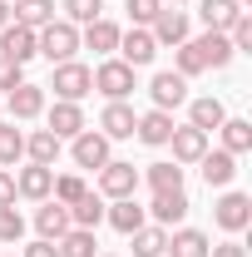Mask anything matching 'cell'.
I'll return each mask as SVG.
<instances>
[{
  "mask_svg": "<svg viewBox=\"0 0 252 257\" xmlns=\"http://www.w3.org/2000/svg\"><path fill=\"white\" fill-rule=\"evenodd\" d=\"M35 50L50 64H64V60H74V50H79V30L69 20H50L45 30H35Z\"/></svg>",
  "mask_w": 252,
  "mask_h": 257,
  "instance_id": "cell-1",
  "label": "cell"
},
{
  "mask_svg": "<svg viewBox=\"0 0 252 257\" xmlns=\"http://www.w3.org/2000/svg\"><path fill=\"white\" fill-rule=\"evenodd\" d=\"M50 89H55L64 104H79V99L94 89V69H89V64L64 60V64H55V79H50Z\"/></svg>",
  "mask_w": 252,
  "mask_h": 257,
  "instance_id": "cell-2",
  "label": "cell"
},
{
  "mask_svg": "<svg viewBox=\"0 0 252 257\" xmlns=\"http://www.w3.org/2000/svg\"><path fill=\"white\" fill-rule=\"evenodd\" d=\"M134 193H139V168L134 163L109 159L99 168V198H134Z\"/></svg>",
  "mask_w": 252,
  "mask_h": 257,
  "instance_id": "cell-3",
  "label": "cell"
},
{
  "mask_svg": "<svg viewBox=\"0 0 252 257\" xmlns=\"http://www.w3.org/2000/svg\"><path fill=\"white\" fill-rule=\"evenodd\" d=\"M213 223H218L222 232H242V227L252 223V198L247 193H222L218 203H213Z\"/></svg>",
  "mask_w": 252,
  "mask_h": 257,
  "instance_id": "cell-4",
  "label": "cell"
},
{
  "mask_svg": "<svg viewBox=\"0 0 252 257\" xmlns=\"http://www.w3.org/2000/svg\"><path fill=\"white\" fill-rule=\"evenodd\" d=\"M94 89L104 99H129L134 94V69H129L124 60H104L94 69Z\"/></svg>",
  "mask_w": 252,
  "mask_h": 257,
  "instance_id": "cell-5",
  "label": "cell"
},
{
  "mask_svg": "<svg viewBox=\"0 0 252 257\" xmlns=\"http://www.w3.org/2000/svg\"><path fill=\"white\" fill-rule=\"evenodd\" d=\"M134 124H139V114L129 109L124 99H109L104 114H99V134L104 139H134Z\"/></svg>",
  "mask_w": 252,
  "mask_h": 257,
  "instance_id": "cell-6",
  "label": "cell"
},
{
  "mask_svg": "<svg viewBox=\"0 0 252 257\" xmlns=\"http://www.w3.org/2000/svg\"><path fill=\"white\" fill-rule=\"evenodd\" d=\"M50 188H55V168H45V163H30V168L15 173V193L30 198V203H45Z\"/></svg>",
  "mask_w": 252,
  "mask_h": 257,
  "instance_id": "cell-7",
  "label": "cell"
},
{
  "mask_svg": "<svg viewBox=\"0 0 252 257\" xmlns=\"http://www.w3.org/2000/svg\"><path fill=\"white\" fill-rule=\"evenodd\" d=\"M0 55H5V60H15V64H30L35 55H40V50H35V30H25V25H15V20H10V25L0 30Z\"/></svg>",
  "mask_w": 252,
  "mask_h": 257,
  "instance_id": "cell-8",
  "label": "cell"
},
{
  "mask_svg": "<svg viewBox=\"0 0 252 257\" xmlns=\"http://www.w3.org/2000/svg\"><path fill=\"white\" fill-rule=\"evenodd\" d=\"M119 55H124L129 69H139V64H149V60L158 55V40L144 30V25H134L129 35H119Z\"/></svg>",
  "mask_w": 252,
  "mask_h": 257,
  "instance_id": "cell-9",
  "label": "cell"
},
{
  "mask_svg": "<svg viewBox=\"0 0 252 257\" xmlns=\"http://www.w3.org/2000/svg\"><path fill=\"white\" fill-rule=\"evenodd\" d=\"M149 94H154V109H178V104L188 99V79L173 74V69H163V74H154Z\"/></svg>",
  "mask_w": 252,
  "mask_h": 257,
  "instance_id": "cell-10",
  "label": "cell"
},
{
  "mask_svg": "<svg viewBox=\"0 0 252 257\" xmlns=\"http://www.w3.org/2000/svg\"><path fill=\"white\" fill-rule=\"evenodd\" d=\"M74 163L79 168H104L109 163V139L104 134H94V128H84V134H74Z\"/></svg>",
  "mask_w": 252,
  "mask_h": 257,
  "instance_id": "cell-11",
  "label": "cell"
},
{
  "mask_svg": "<svg viewBox=\"0 0 252 257\" xmlns=\"http://www.w3.org/2000/svg\"><path fill=\"white\" fill-rule=\"evenodd\" d=\"M168 144H173V163H198L203 154H208V134L203 128H173L168 134Z\"/></svg>",
  "mask_w": 252,
  "mask_h": 257,
  "instance_id": "cell-12",
  "label": "cell"
},
{
  "mask_svg": "<svg viewBox=\"0 0 252 257\" xmlns=\"http://www.w3.org/2000/svg\"><path fill=\"white\" fill-rule=\"evenodd\" d=\"M45 114V84H15L10 89V119H40Z\"/></svg>",
  "mask_w": 252,
  "mask_h": 257,
  "instance_id": "cell-13",
  "label": "cell"
},
{
  "mask_svg": "<svg viewBox=\"0 0 252 257\" xmlns=\"http://www.w3.org/2000/svg\"><path fill=\"white\" fill-rule=\"evenodd\" d=\"M69 227H74V223H69V208H64V203H55V198H50V203L35 213V232H40L45 242H60Z\"/></svg>",
  "mask_w": 252,
  "mask_h": 257,
  "instance_id": "cell-14",
  "label": "cell"
},
{
  "mask_svg": "<svg viewBox=\"0 0 252 257\" xmlns=\"http://www.w3.org/2000/svg\"><path fill=\"white\" fill-rule=\"evenodd\" d=\"M134 134H139L149 149H163V144H168V134H173V114H168V109H149V114H139Z\"/></svg>",
  "mask_w": 252,
  "mask_h": 257,
  "instance_id": "cell-15",
  "label": "cell"
},
{
  "mask_svg": "<svg viewBox=\"0 0 252 257\" xmlns=\"http://www.w3.org/2000/svg\"><path fill=\"white\" fill-rule=\"evenodd\" d=\"M149 35H154L158 45H183V40H188V15L163 5V10L154 15V30H149Z\"/></svg>",
  "mask_w": 252,
  "mask_h": 257,
  "instance_id": "cell-16",
  "label": "cell"
},
{
  "mask_svg": "<svg viewBox=\"0 0 252 257\" xmlns=\"http://www.w3.org/2000/svg\"><path fill=\"white\" fill-rule=\"evenodd\" d=\"M10 20L25 25V30H45L55 20V0H15L10 5Z\"/></svg>",
  "mask_w": 252,
  "mask_h": 257,
  "instance_id": "cell-17",
  "label": "cell"
},
{
  "mask_svg": "<svg viewBox=\"0 0 252 257\" xmlns=\"http://www.w3.org/2000/svg\"><path fill=\"white\" fill-rule=\"evenodd\" d=\"M50 134H55V139H74V134H84V109L55 99V109H50Z\"/></svg>",
  "mask_w": 252,
  "mask_h": 257,
  "instance_id": "cell-18",
  "label": "cell"
},
{
  "mask_svg": "<svg viewBox=\"0 0 252 257\" xmlns=\"http://www.w3.org/2000/svg\"><path fill=\"white\" fill-rule=\"evenodd\" d=\"M203 178H208V188H227L232 178H237V159L227 154V149H218V154H203Z\"/></svg>",
  "mask_w": 252,
  "mask_h": 257,
  "instance_id": "cell-19",
  "label": "cell"
},
{
  "mask_svg": "<svg viewBox=\"0 0 252 257\" xmlns=\"http://www.w3.org/2000/svg\"><path fill=\"white\" fill-rule=\"evenodd\" d=\"M193 45L203 50V64H208V69H227V64H232V55H237V50L227 45V35H222V30H208V35H198Z\"/></svg>",
  "mask_w": 252,
  "mask_h": 257,
  "instance_id": "cell-20",
  "label": "cell"
},
{
  "mask_svg": "<svg viewBox=\"0 0 252 257\" xmlns=\"http://www.w3.org/2000/svg\"><path fill=\"white\" fill-rule=\"evenodd\" d=\"M208 247H213L208 232H198V227H178V232L168 237L163 252H168V257H208Z\"/></svg>",
  "mask_w": 252,
  "mask_h": 257,
  "instance_id": "cell-21",
  "label": "cell"
},
{
  "mask_svg": "<svg viewBox=\"0 0 252 257\" xmlns=\"http://www.w3.org/2000/svg\"><path fill=\"white\" fill-rule=\"evenodd\" d=\"M119 35H124L119 25H109V20L99 15V20H89V25H84V35H79V40H84L94 55H114V50H119Z\"/></svg>",
  "mask_w": 252,
  "mask_h": 257,
  "instance_id": "cell-22",
  "label": "cell"
},
{
  "mask_svg": "<svg viewBox=\"0 0 252 257\" xmlns=\"http://www.w3.org/2000/svg\"><path fill=\"white\" fill-rule=\"evenodd\" d=\"M60 144H64V139H55L50 128H35V134H25V154H30V163H45V168H55V159H60Z\"/></svg>",
  "mask_w": 252,
  "mask_h": 257,
  "instance_id": "cell-23",
  "label": "cell"
},
{
  "mask_svg": "<svg viewBox=\"0 0 252 257\" xmlns=\"http://www.w3.org/2000/svg\"><path fill=\"white\" fill-rule=\"evenodd\" d=\"M104 223H114V227L129 237V232H139V227H144V208H139L134 198H114V208H104Z\"/></svg>",
  "mask_w": 252,
  "mask_h": 257,
  "instance_id": "cell-24",
  "label": "cell"
},
{
  "mask_svg": "<svg viewBox=\"0 0 252 257\" xmlns=\"http://www.w3.org/2000/svg\"><path fill=\"white\" fill-rule=\"evenodd\" d=\"M198 15H203V25H208V30H222V35H227V25L242 15V5H232V0H203V5H198Z\"/></svg>",
  "mask_w": 252,
  "mask_h": 257,
  "instance_id": "cell-25",
  "label": "cell"
},
{
  "mask_svg": "<svg viewBox=\"0 0 252 257\" xmlns=\"http://www.w3.org/2000/svg\"><path fill=\"white\" fill-rule=\"evenodd\" d=\"M144 178L154 193H183V163H149Z\"/></svg>",
  "mask_w": 252,
  "mask_h": 257,
  "instance_id": "cell-26",
  "label": "cell"
},
{
  "mask_svg": "<svg viewBox=\"0 0 252 257\" xmlns=\"http://www.w3.org/2000/svg\"><path fill=\"white\" fill-rule=\"evenodd\" d=\"M69 223H74V227H89V232H94V227L104 223V198H99V193H84L79 203H69Z\"/></svg>",
  "mask_w": 252,
  "mask_h": 257,
  "instance_id": "cell-27",
  "label": "cell"
},
{
  "mask_svg": "<svg viewBox=\"0 0 252 257\" xmlns=\"http://www.w3.org/2000/svg\"><path fill=\"white\" fill-rule=\"evenodd\" d=\"M188 119H193V128H203V134H213V128L227 119V109H222V99H193V109H188Z\"/></svg>",
  "mask_w": 252,
  "mask_h": 257,
  "instance_id": "cell-28",
  "label": "cell"
},
{
  "mask_svg": "<svg viewBox=\"0 0 252 257\" xmlns=\"http://www.w3.org/2000/svg\"><path fill=\"white\" fill-rule=\"evenodd\" d=\"M218 128H222V149H227L232 159L252 149V124H247V119H222Z\"/></svg>",
  "mask_w": 252,
  "mask_h": 257,
  "instance_id": "cell-29",
  "label": "cell"
},
{
  "mask_svg": "<svg viewBox=\"0 0 252 257\" xmlns=\"http://www.w3.org/2000/svg\"><path fill=\"white\" fill-rule=\"evenodd\" d=\"M158 218V227L163 223H178L183 213H188V193H154V208H149Z\"/></svg>",
  "mask_w": 252,
  "mask_h": 257,
  "instance_id": "cell-30",
  "label": "cell"
},
{
  "mask_svg": "<svg viewBox=\"0 0 252 257\" xmlns=\"http://www.w3.org/2000/svg\"><path fill=\"white\" fill-rule=\"evenodd\" d=\"M20 159H25V134L10 119V124H0V168H15Z\"/></svg>",
  "mask_w": 252,
  "mask_h": 257,
  "instance_id": "cell-31",
  "label": "cell"
},
{
  "mask_svg": "<svg viewBox=\"0 0 252 257\" xmlns=\"http://www.w3.org/2000/svg\"><path fill=\"white\" fill-rule=\"evenodd\" d=\"M55 247H60V257H94L99 242H94V232H89V227H69Z\"/></svg>",
  "mask_w": 252,
  "mask_h": 257,
  "instance_id": "cell-32",
  "label": "cell"
},
{
  "mask_svg": "<svg viewBox=\"0 0 252 257\" xmlns=\"http://www.w3.org/2000/svg\"><path fill=\"white\" fill-rule=\"evenodd\" d=\"M134 237V257H163V247H168V232L163 227H139V232H129Z\"/></svg>",
  "mask_w": 252,
  "mask_h": 257,
  "instance_id": "cell-33",
  "label": "cell"
},
{
  "mask_svg": "<svg viewBox=\"0 0 252 257\" xmlns=\"http://www.w3.org/2000/svg\"><path fill=\"white\" fill-rule=\"evenodd\" d=\"M173 50H178V55H173V64H178L173 74H183V79H193V74H203V69H208V64H203V50H198L193 40H183V45H173Z\"/></svg>",
  "mask_w": 252,
  "mask_h": 257,
  "instance_id": "cell-34",
  "label": "cell"
},
{
  "mask_svg": "<svg viewBox=\"0 0 252 257\" xmlns=\"http://www.w3.org/2000/svg\"><path fill=\"white\" fill-rule=\"evenodd\" d=\"M84 193H89V183H84L79 173H60V178H55V188H50V198H55V203H64V208H69V203H79Z\"/></svg>",
  "mask_w": 252,
  "mask_h": 257,
  "instance_id": "cell-35",
  "label": "cell"
},
{
  "mask_svg": "<svg viewBox=\"0 0 252 257\" xmlns=\"http://www.w3.org/2000/svg\"><path fill=\"white\" fill-rule=\"evenodd\" d=\"M99 10H104V0H64L69 25H89V20H99Z\"/></svg>",
  "mask_w": 252,
  "mask_h": 257,
  "instance_id": "cell-36",
  "label": "cell"
},
{
  "mask_svg": "<svg viewBox=\"0 0 252 257\" xmlns=\"http://www.w3.org/2000/svg\"><path fill=\"white\" fill-rule=\"evenodd\" d=\"M20 237H25V218L10 203V208H0V242H20Z\"/></svg>",
  "mask_w": 252,
  "mask_h": 257,
  "instance_id": "cell-37",
  "label": "cell"
},
{
  "mask_svg": "<svg viewBox=\"0 0 252 257\" xmlns=\"http://www.w3.org/2000/svg\"><path fill=\"white\" fill-rule=\"evenodd\" d=\"M227 45H232V50H252V15H247V10L227 25Z\"/></svg>",
  "mask_w": 252,
  "mask_h": 257,
  "instance_id": "cell-38",
  "label": "cell"
},
{
  "mask_svg": "<svg viewBox=\"0 0 252 257\" xmlns=\"http://www.w3.org/2000/svg\"><path fill=\"white\" fill-rule=\"evenodd\" d=\"M124 10H129V20H134V25H154V15L163 10V0H129Z\"/></svg>",
  "mask_w": 252,
  "mask_h": 257,
  "instance_id": "cell-39",
  "label": "cell"
},
{
  "mask_svg": "<svg viewBox=\"0 0 252 257\" xmlns=\"http://www.w3.org/2000/svg\"><path fill=\"white\" fill-rule=\"evenodd\" d=\"M15 84H25V64H15V60H5V55H0V89L10 94Z\"/></svg>",
  "mask_w": 252,
  "mask_h": 257,
  "instance_id": "cell-40",
  "label": "cell"
},
{
  "mask_svg": "<svg viewBox=\"0 0 252 257\" xmlns=\"http://www.w3.org/2000/svg\"><path fill=\"white\" fill-rule=\"evenodd\" d=\"M10 203H15V173L0 168V208H10Z\"/></svg>",
  "mask_w": 252,
  "mask_h": 257,
  "instance_id": "cell-41",
  "label": "cell"
},
{
  "mask_svg": "<svg viewBox=\"0 0 252 257\" xmlns=\"http://www.w3.org/2000/svg\"><path fill=\"white\" fill-rule=\"evenodd\" d=\"M25 257H60V247H55V242H45V237H40V242H30V247H25Z\"/></svg>",
  "mask_w": 252,
  "mask_h": 257,
  "instance_id": "cell-42",
  "label": "cell"
},
{
  "mask_svg": "<svg viewBox=\"0 0 252 257\" xmlns=\"http://www.w3.org/2000/svg\"><path fill=\"white\" fill-rule=\"evenodd\" d=\"M208 257H247L237 242H218V247H208Z\"/></svg>",
  "mask_w": 252,
  "mask_h": 257,
  "instance_id": "cell-43",
  "label": "cell"
},
{
  "mask_svg": "<svg viewBox=\"0 0 252 257\" xmlns=\"http://www.w3.org/2000/svg\"><path fill=\"white\" fill-rule=\"evenodd\" d=\"M10 25V0H0V30Z\"/></svg>",
  "mask_w": 252,
  "mask_h": 257,
  "instance_id": "cell-44",
  "label": "cell"
},
{
  "mask_svg": "<svg viewBox=\"0 0 252 257\" xmlns=\"http://www.w3.org/2000/svg\"><path fill=\"white\" fill-rule=\"evenodd\" d=\"M232 5H252V0H232Z\"/></svg>",
  "mask_w": 252,
  "mask_h": 257,
  "instance_id": "cell-45",
  "label": "cell"
},
{
  "mask_svg": "<svg viewBox=\"0 0 252 257\" xmlns=\"http://www.w3.org/2000/svg\"><path fill=\"white\" fill-rule=\"evenodd\" d=\"M94 257H114V252H94Z\"/></svg>",
  "mask_w": 252,
  "mask_h": 257,
  "instance_id": "cell-46",
  "label": "cell"
}]
</instances>
